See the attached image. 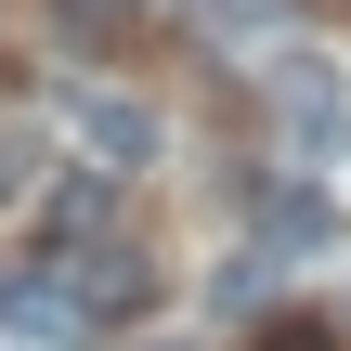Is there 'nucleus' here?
Here are the masks:
<instances>
[{
  "label": "nucleus",
  "instance_id": "1",
  "mask_svg": "<svg viewBox=\"0 0 351 351\" xmlns=\"http://www.w3.org/2000/svg\"><path fill=\"white\" fill-rule=\"evenodd\" d=\"M0 326H13V339H104L117 313H104V287H91V247H78V261H26V274L0 287Z\"/></svg>",
  "mask_w": 351,
  "mask_h": 351
},
{
  "label": "nucleus",
  "instance_id": "3",
  "mask_svg": "<svg viewBox=\"0 0 351 351\" xmlns=\"http://www.w3.org/2000/svg\"><path fill=\"white\" fill-rule=\"evenodd\" d=\"M326 221H339V208H326L313 182H274V195H261V234H274V247H326Z\"/></svg>",
  "mask_w": 351,
  "mask_h": 351
},
{
  "label": "nucleus",
  "instance_id": "5",
  "mask_svg": "<svg viewBox=\"0 0 351 351\" xmlns=\"http://www.w3.org/2000/svg\"><path fill=\"white\" fill-rule=\"evenodd\" d=\"M0 195H13V156H0Z\"/></svg>",
  "mask_w": 351,
  "mask_h": 351
},
{
  "label": "nucleus",
  "instance_id": "4",
  "mask_svg": "<svg viewBox=\"0 0 351 351\" xmlns=\"http://www.w3.org/2000/svg\"><path fill=\"white\" fill-rule=\"evenodd\" d=\"M247 351H339V339H326L313 313H287V326H261V339H247Z\"/></svg>",
  "mask_w": 351,
  "mask_h": 351
},
{
  "label": "nucleus",
  "instance_id": "2",
  "mask_svg": "<svg viewBox=\"0 0 351 351\" xmlns=\"http://www.w3.org/2000/svg\"><path fill=\"white\" fill-rule=\"evenodd\" d=\"M78 130H91V156H104V169H143V156H156V104H130V91H91V104H78Z\"/></svg>",
  "mask_w": 351,
  "mask_h": 351
}]
</instances>
